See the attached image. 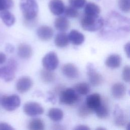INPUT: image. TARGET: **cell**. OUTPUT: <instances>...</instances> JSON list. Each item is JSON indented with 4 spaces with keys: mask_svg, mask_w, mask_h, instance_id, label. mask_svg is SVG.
Instances as JSON below:
<instances>
[{
    "mask_svg": "<svg viewBox=\"0 0 130 130\" xmlns=\"http://www.w3.org/2000/svg\"><path fill=\"white\" fill-rule=\"evenodd\" d=\"M105 27L101 31V36L105 39H118L129 32V20L120 14L113 12L108 17Z\"/></svg>",
    "mask_w": 130,
    "mask_h": 130,
    "instance_id": "1",
    "label": "cell"
},
{
    "mask_svg": "<svg viewBox=\"0 0 130 130\" xmlns=\"http://www.w3.org/2000/svg\"><path fill=\"white\" fill-rule=\"evenodd\" d=\"M104 23L102 17L98 15H84L81 20V25L83 29L88 31H95L101 29Z\"/></svg>",
    "mask_w": 130,
    "mask_h": 130,
    "instance_id": "2",
    "label": "cell"
},
{
    "mask_svg": "<svg viewBox=\"0 0 130 130\" xmlns=\"http://www.w3.org/2000/svg\"><path fill=\"white\" fill-rule=\"evenodd\" d=\"M20 8L26 21L34 20L38 15L39 8L36 0H20Z\"/></svg>",
    "mask_w": 130,
    "mask_h": 130,
    "instance_id": "3",
    "label": "cell"
},
{
    "mask_svg": "<svg viewBox=\"0 0 130 130\" xmlns=\"http://www.w3.org/2000/svg\"><path fill=\"white\" fill-rule=\"evenodd\" d=\"M59 95L60 103L67 105H73L79 100V94L72 88L62 89L59 91Z\"/></svg>",
    "mask_w": 130,
    "mask_h": 130,
    "instance_id": "4",
    "label": "cell"
},
{
    "mask_svg": "<svg viewBox=\"0 0 130 130\" xmlns=\"http://www.w3.org/2000/svg\"><path fill=\"white\" fill-rule=\"evenodd\" d=\"M17 62L13 58L9 60L7 64L0 67V78L6 82H10L14 79L17 69Z\"/></svg>",
    "mask_w": 130,
    "mask_h": 130,
    "instance_id": "5",
    "label": "cell"
},
{
    "mask_svg": "<svg viewBox=\"0 0 130 130\" xmlns=\"http://www.w3.org/2000/svg\"><path fill=\"white\" fill-rule=\"evenodd\" d=\"M1 103L5 110L8 111H13L20 106L21 100L16 94L5 95L3 97Z\"/></svg>",
    "mask_w": 130,
    "mask_h": 130,
    "instance_id": "6",
    "label": "cell"
},
{
    "mask_svg": "<svg viewBox=\"0 0 130 130\" xmlns=\"http://www.w3.org/2000/svg\"><path fill=\"white\" fill-rule=\"evenodd\" d=\"M87 75L90 83L94 86H97L102 84L103 79L102 75L95 69L94 65L91 63H88L86 66Z\"/></svg>",
    "mask_w": 130,
    "mask_h": 130,
    "instance_id": "7",
    "label": "cell"
},
{
    "mask_svg": "<svg viewBox=\"0 0 130 130\" xmlns=\"http://www.w3.org/2000/svg\"><path fill=\"white\" fill-rule=\"evenodd\" d=\"M59 64L57 55L53 51L47 53L42 59V64L44 69L53 71L55 70Z\"/></svg>",
    "mask_w": 130,
    "mask_h": 130,
    "instance_id": "8",
    "label": "cell"
},
{
    "mask_svg": "<svg viewBox=\"0 0 130 130\" xmlns=\"http://www.w3.org/2000/svg\"><path fill=\"white\" fill-rule=\"evenodd\" d=\"M23 111L29 116H35L42 114L44 113V108L38 103L28 102L24 104Z\"/></svg>",
    "mask_w": 130,
    "mask_h": 130,
    "instance_id": "9",
    "label": "cell"
},
{
    "mask_svg": "<svg viewBox=\"0 0 130 130\" xmlns=\"http://www.w3.org/2000/svg\"><path fill=\"white\" fill-rule=\"evenodd\" d=\"M114 115V122L116 126L121 127L128 125V117L118 105H117L115 108Z\"/></svg>",
    "mask_w": 130,
    "mask_h": 130,
    "instance_id": "10",
    "label": "cell"
},
{
    "mask_svg": "<svg viewBox=\"0 0 130 130\" xmlns=\"http://www.w3.org/2000/svg\"><path fill=\"white\" fill-rule=\"evenodd\" d=\"M32 84V81L29 77L23 76L18 80L16 87L19 92L23 93L28 91L31 88Z\"/></svg>",
    "mask_w": 130,
    "mask_h": 130,
    "instance_id": "11",
    "label": "cell"
},
{
    "mask_svg": "<svg viewBox=\"0 0 130 130\" xmlns=\"http://www.w3.org/2000/svg\"><path fill=\"white\" fill-rule=\"evenodd\" d=\"M63 74L70 79H76L78 77L79 72L77 67L72 63H67L62 67Z\"/></svg>",
    "mask_w": 130,
    "mask_h": 130,
    "instance_id": "12",
    "label": "cell"
},
{
    "mask_svg": "<svg viewBox=\"0 0 130 130\" xmlns=\"http://www.w3.org/2000/svg\"><path fill=\"white\" fill-rule=\"evenodd\" d=\"M102 99L100 94L97 93H92L88 95L86 99L85 104L93 111L101 104Z\"/></svg>",
    "mask_w": 130,
    "mask_h": 130,
    "instance_id": "13",
    "label": "cell"
},
{
    "mask_svg": "<svg viewBox=\"0 0 130 130\" xmlns=\"http://www.w3.org/2000/svg\"><path fill=\"white\" fill-rule=\"evenodd\" d=\"M37 34L40 40L47 41L50 40L52 38L53 36V30L49 26L42 25L38 28Z\"/></svg>",
    "mask_w": 130,
    "mask_h": 130,
    "instance_id": "14",
    "label": "cell"
},
{
    "mask_svg": "<svg viewBox=\"0 0 130 130\" xmlns=\"http://www.w3.org/2000/svg\"><path fill=\"white\" fill-rule=\"evenodd\" d=\"M48 7L50 12L55 15H60L64 11L65 6L62 0H50Z\"/></svg>",
    "mask_w": 130,
    "mask_h": 130,
    "instance_id": "15",
    "label": "cell"
},
{
    "mask_svg": "<svg viewBox=\"0 0 130 130\" xmlns=\"http://www.w3.org/2000/svg\"><path fill=\"white\" fill-rule=\"evenodd\" d=\"M126 92V88L125 85L120 82L114 84L111 88L112 96L116 99H120L123 98Z\"/></svg>",
    "mask_w": 130,
    "mask_h": 130,
    "instance_id": "16",
    "label": "cell"
},
{
    "mask_svg": "<svg viewBox=\"0 0 130 130\" xmlns=\"http://www.w3.org/2000/svg\"><path fill=\"white\" fill-rule=\"evenodd\" d=\"M17 53L20 58L28 59L32 55V49L29 44L21 43L18 47Z\"/></svg>",
    "mask_w": 130,
    "mask_h": 130,
    "instance_id": "17",
    "label": "cell"
},
{
    "mask_svg": "<svg viewBox=\"0 0 130 130\" xmlns=\"http://www.w3.org/2000/svg\"><path fill=\"white\" fill-rule=\"evenodd\" d=\"M68 36L69 41L75 45H81L85 40L84 35L76 29L72 30Z\"/></svg>",
    "mask_w": 130,
    "mask_h": 130,
    "instance_id": "18",
    "label": "cell"
},
{
    "mask_svg": "<svg viewBox=\"0 0 130 130\" xmlns=\"http://www.w3.org/2000/svg\"><path fill=\"white\" fill-rule=\"evenodd\" d=\"M121 63V56L117 54H112L107 57L105 64L111 69H116L120 67Z\"/></svg>",
    "mask_w": 130,
    "mask_h": 130,
    "instance_id": "19",
    "label": "cell"
},
{
    "mask_svg": "<svg viewBox=\"0 0 130 130\" xmlns=\"http://www.w3.org/2000/svg\"><path fill=\"white\" fill-rule=\"evenodd\" d=\"M54 26L56 29L63 32L68 29L70 27V22L68 19L63 16L56 18L54 21Z\"/></svg>",
    "mask_w": 130,
    "mask_h": 130,
    "instance_id": "20",
    "label": "cell"
},
{
    "mask_svg": "<svg viewBox=\"0 0 130 130\" xmlns=\"http://www.w3.org/2000/svg\"><path fill=\"white\" fill-rule=\"evenodd\" d=\"M0 18L5 24L9 27L12 26L16 20L14 15L8 10L0 12Z\"/></svg>",
    "mask_w": 130,
    "mask_h": 130,
    "instance_id": "21",
    "label": "cell"
},
{
    "mask_svg": "<svg viewBox=\"0 0 130 130\" xmlns=\"http://www.w3.org/2000/svg\"><path fill=\"white\" fill-rule=\"evenodd\" d=\"M69 43V40L68 35L63 32H61L57 34L54 39L55 45L60 48L66 47Z\"/></svg>",
    "mask_w": 130,
    "mask_h": 130,
    "instance_id": "22",
    "label": "cell"
},
{
    "mask_svg": "<svg viewBox=\"0 0 130 130\" xmlns=\"http://www.w3.org/2000/svg\"><path fill=\"white\" fill-rule=\"evenodd\" d=\"M84 15H98L100 13L101 9L100 7L93 3H88L84 6Z\"/></svg>",
    "mask_w": 130,
    "mask_h": 130,
    "instance_id": "23",
    "label": "cell"
},
{
    "mask_svg": "<svg viewBox=\"0 0 130 130\" xmlns=\"http://www.w3.org/2000/svg\"><path fill=\"white\" fill-rule=\"evenodd\" d=\"M49 118L53 121H59L63 117V111L59 108H52L49 109L47 113Z\"/></svg>",
    "mask_w": 130,
    "mask_h": 130,
    "instance_id": "24",
    "label": "cell"
},
{
    "mask_svg": "<svg viewBox=\"0 0 130 130\" xmlns=\"http://www.w3.org/2000/svg\"><path fill=\"white\" fill-rule=\"evenodd\" d=\"M40 78L41 80L45 83H50L55 80L56 76L52 71L45 69L40 71Z\"/></svg>",
    "mask_w": 130,
    "mask_h": 130,
    "instance_id": "25",
    "label": "cell"
},
{
    "mask_svg": "<svg viewBox=\"0 0 130 130\" xmlns=\"http://www.w3.org/2000/svg\"><path fill=\"white\" fill-rule=\"evenodd\" d=\"M28 128L30 130H43L45 128V124L42 119L35 118L29 121Z\"/></svg>",
    "mask_w": 130,
    "mask_h": 130,
    "instance_id": "26",
    "label": "cell"
},
{
    "mask_svg": "<svg viewBox=\"0 0 130 130\" xmlns=\"http://www.w3.org/2000/svg\"><path fill=\"white\" fill-rule=\"evenodd\" d=\"M98 117L100 119L106 118L109 115V109L106 104L102 103L101 104L94 110Z\"/></svg>",
    "mask_w": 130,
    "mask_h": 130,
    "instance_id": "27",
    "label": "cell"
},
{
    "mask_svg": "<svg viewBox=\"0 0 130 130\" xmlns=\"http://www.w3.org/2000/svg\"><path fill=\"white\" fill-rule=\"evenodd\" d=\"M74 89L79 94L83 95L87 94L90 91V86L88 83L85 82L77 83L75 85Z\"/></svg>",
    "mask_w": 130,
    "mask_h": 130,
    "instance_id": "28",
    "label": "cell"
},
{
    "mask_svg": "<svg viewBox=\"0 0 130 130\" xmlns=\"http://www.w3.org/2000/svg\"><path fill=\"white\" fill-rule=\"evenodd\" d=\"M93 111L91 110L86 104H83L78 109V115L82 118H85L91 114Z\"/></svg>",
    "mask_w": 130,
    "mask_h": 130,
    "instance_id": "29",
    "label": "cell"
},
{
    "mask_svg": "<svg viewBox=\"0 0 130 130\" xmlns=\"http://www.w3.org/2000/svg\"><path fill=\"white\" fill-rule=\"evenodd\" d=\"M63 13L66 16L70 18H76L79 15V12L77 9L72 6L65 7Z\"/></svg>",
    "mask_w": 130,
    "mask_h": 130,
    "instance_id": "30",
    "label": "cell"
},
{
    "mask_svg": "<svg viewBox=\"0 0 130 130\" xmlns=\"http://www.w3.org/2000/svg\"><path fill=\"white\" fill-rule=\"evenodd\" d=\"M118 4L119 9L124 12L128 13L130 11V0H118Z\"/></svg>",
    "mask_w": 130,
    "mask_h": 130,
    "instance_id": "31",
    "label": "cell"
},
{
    "mask_svg": "<svg viewBox=\"0 0 130 130\" xmlns=\"http://www.w3.org/2000/svg\"><path fill=\"white\" fill-rule=\"evenodd\" d=\"M13 4V0H0V12L11 8Z\"/></svg>",
    "mask_w": 130,
    "mask_h": 130,
    "instance_id": "32",
    "label": "cell"
},
{
    "mask_svg": "<svg viewBox=\"0 0 130 130\" xmlns=\"http://www.w3.org/2000/svg\"><path fill=\"white\" fill-rule=\"evenodd\" d=\"M69 3L71 6L76 9H80L85 6L86 0H69Z\"/></svg>",
    "mask_w": 130,
    "mask_h": 130,
    "instance_id": "33",
    "label": "cell"
},
{
    "mask_svg": "<svg viewBox=\"0 0 130 130\" xmlns=\"http://www.w3.org/2000/svg\"><path fill=\"white\" fill-rule=\"evenodd\" d=\"M130 67L129 66H125L122 71V79L126 82H129L130 81Z\"/></svg>",
    "mask_w": 130,
    "mask_h": 130,
    "instance_id": "34",
    "label": "cell"
},
{
    "mask_svg": "<svg viewBox=\"0 0 130 130\" xmlns=\"http://www.w3.org/2000/svg\"><path fill=\"white\" fill-rule=\"evenodd\" d=\"M14 128L10 124L5 122H0V130H14Z\"/></svg>",
    "mask_w": 130,
    "mask_h": 130,
    "instance_id": "35",
    "label": "cell"
},
{
    "mask_svg": "<svg viewBox=\"0 0 130 130\" xmlns=\"http://www.w3.org/2000/svg\"><path fill=\"white\" fill-rule=\"evenodd\" d=\"M74 129L75 130H89L90 128L87 125H83V124H80L76 126Z\"/></svg>",
    "mask_w": 130,
    "mask_h": 130,
    "instance_id": "36",
    "label": "cell"
},
{
    "mask_svg": "<svg viewBox=\"0 0 130 130\" xmlns=\"http://www.w3.org/2000/svg\"><path fill=\"white\" fill-rule=\"evenodd\" d=\"M6 51L8 53H12L14 50V47L11 44H8L6 45Z\"/></svg>",
    "mask_w": 130,
    "mask_h": 130,
    "instance_id": "37",
    "label": "cell"
},
{
    "mask_svg": "<svg viewBox=\"0 0 130 130\" xmlns=\"http://www.w3.org/2000/svg\"><path fill=\"white\" fill-rule=\"evenodd\" d=\"M129 45H130L129 42H128L125 44L124 47V51H125L127 57H128V58L129 57Z\"/></svg>",
    "mask_w": 130,
    "mask_h": 130,
    "instance_id": "38",
    "label": "cell"
},
{
    "mask_svg": "<svg viewBox=\"0 0 130 130\" xmlns=\"http://www.w3.org/2000/svg\"><path fill=\"white\" fill-rule=\"evenodd\" d=\"M6 60V56L3 53L0 52V64L4 63Z\"/></svg>",
    "mask_w": 130,
    "mask_h": 130,
    "instance_id": "39",
    "label": "cell"
},
{
    "mask_svg": "<svg viewBox=\"0 0 130 130\" xmlns=\"http://www.w3.org/2000/svg\"><path fill=\"white\" fill-rule=\"evenodd\" d=\"M52 129H64V128L62 127L61 125H54L53 127H52Z\"/></svg>",
    "mask_w": 130,
    "mask_h": 130,
    "instance_id": "40",
    "label": "cell"
},
{
    "mask_svg": "<svg viewBox=\"0 0 130 130\" xmlns=\"http://www.w3.org/2000/svg\"><path fill=\"white\" fill-rule=\"evenodd\" d=\"M96 129H98V130H105L106 128H103V127H98V128H96Z\"/></svg>",
    "mask_w": 130,
    "mask_h": 130,
    "instance_id": "41",
    "label": "cell"
},
{
    "mask_svg": "<svg viewBox=\"0 0 130 130\" xmlns=\"http://www.w3.org/2000/svg\"><path fill=\"white\" fill-rule=\"evenodd\" d=\"M98 1H99V0H98Z\"/></svg>",
    "mask_w": 130,
    "mask_h": 130,
    "instance_id": "42",
    "label": "cell"
}]
</instances>
